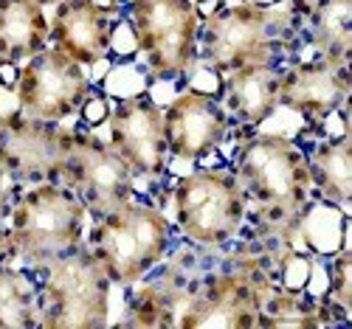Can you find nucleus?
Returning <instances> with one entry per match:
<instances>
[{
    "label": "nucleus",
    "instance_id": "nucleus-1",
    "mask_svg": "<svg viewBox=\"0 0 352 329\" xmlns=\"http://www.w3.org/2000/svg\"><path fill=\"white\" fill-rule=\"evenodd\" d=\"M85 203L60 186H37L12 212L9 248L32 264L74 253L82 239Z\"/></svg>",
    "mask_w": 352,
    "mask_h": 329
},
{
    "label": "nucleus",
    "instance_id": "nucleus-2",
    "mask_svg": "<svg viewBox=\"0 0 352 329\" xmlns=\"http://www.w3.org/2000/svg\"><path fill=\"white\" fill-rule=\"evenodd\" d=\"M102 271L116 284H135L150 267H155L169 242V223L158 208L141 203H122L102 214L94 231Z\"/></svg>",
    "mask_w": 352,
    "mask_h": 329
},
{
    "label": "nucleus",
    "instance_id": "nucleus-3",
    "mask_svg": "<svg viewBox=\"0 0 352 329\" xmlns=\"http://www.w3.org/2000/svg\"><path fill=\"white\" fill-rule=\"evenodd\" d=\"M248 194L228 172H192L175 189V217L197 245H223L237 234L245 217Z\"/></svg>",
    "mask_w": 352,
    "mask_h": 329
},
{
    "label": "nucleus",
    "instance_id": "nucleus-4",
    "mask_svg": "<svg viewBox=\"0 0 352 329\" xmlns=\"http://www.w3.org/2000/svg\"><path fill=\"white\" fill-rule=\"evenodd\" d=\"M237 181L271 214L290 217L305 205L313 174L296 144L279 135H259L243 149Z\"/></svg>",
    "mask_w": 352,
    "mask_h": 329
},
{
    "label": "nucleus",
    "instance_id": "nucleus-5",
    "mask_svg": "<svg viewBox=\"0 0 352 329\" xmlns=\"http://www.w3.org/2000/svg\"><path fill=\"white\" fill-rule=\"evenodd\" d=\"M133 32L153 73L178 76L195 63L200 12L192 0H133Z\"/></svg>",
    "mask_w": 352,
    "mask_h": 329
},
{
    "label": "nucleus",
    "instance_id": "nucleus-6",
    "mask_svg": "<svg viewBox=\"0 0 352 329\" xmlns=\"http://www.w3.org/2000/svg\"><path fill=\"white\" fill-rule=\"evenodd\" d=\"M107 276L94 253H68L51 262L45 279V321L56 329H94L107 318Z\"/></svg>",
    "mask_w": 352,
    "mask_h": 329
},
{
    "label": "nucleus",
    "instance_id": "nucleus-7",
    "mask_svg": "<svg viewBox=\"0 0 352 329\" xmlns=\"http://www.w3.org/2000/svg\"><path fill=\"white\" fill-rule=\"evenodd\" d=\"M60 172L79 192L85 208L107 214L133 197L130 163L116 152L110 144H102L91 135H68Z\"/></svg>",
    "mask_w": 352,
    "mask_h": 329
},
{
    "label": "nucleus",
    "instance_id": "nucleus-8",
    "mask_svg": "<svg viewBox=\"0 0 352 329\" xmlns=\"http://www.w3.org/2000/svg\"><path fill=\"white\" fill-rule=\"evenodd\" d=\"M87 87L82 65L56 48H43L20 71L17 104L32 122H60L85 104Z\"/></svg>",
    "mask_w": 352,
    "mask_h": 329
},
{
    "label": "nucleus",
    "instance_id": "nucleus-9",
    "mask_svg": "<svg viewBox=\"0 0 352 329\" xmlns=\"http://www.w3.org/2000/svg\"><path fill=\"white\" fill-rule=\"evenodd\" d=\"M274 12L254 3H237L212 14L203 43L209 65L220 73H231L245 65L268 63L274 54Z\"/></svg>",
    "mask_w": 352,
    "mask_h": 329
},
{
    "label": "nucleus",
    "instance_id": "nucleus-10",
    "mask_svg": "<svg viewBox=\"0 0 352 329\" xmlns=\"http://www.w3.org/2000/svg\"><path fill=\"white\" fill-rule=\"evenodd\" d=\"M110 146L119 152L135 174H158L166 161L164 110L150 99H124L107 115Z\"/></svg>",
    "mask_w": 352,
    "mask_h": 329
},
{
    "label": "nucleus",
    "instance_id": "nucleus-11",
    "mask_svg": "<svg viewBox=\"0 0 352 329\" xmlns=\"http://www.w3.org/2000/svg\"><path fill=\"white\" fill-rule=\"evenodd\" d=\"M166 149L184 161L206 158L226 135V115L206 93L186 91L164 113Z\"/></svg>",
    "mask_w": 352,
    "mask_h": 329
},
{
    "label": "nucleus",
    "instance_id": "nucleus-12",
    "mask_svg": "<svg viewBox=\"0 0 352 329\" xmlns=\"http://www.w3.org/2000/svg\"><path fill=\"white\" fill-rule=\"evenodd\" d=\"M110 14L94 0H65L51 23L54 48L76 65H96L110 51Z\"/></svg>",
    "mask_w": 352,
    "mask_h": 329
},
{
    "label": "nucleus",
    "instance_id": "nucleus-13",
    "mask_svg": "<svg viewBox=\"0 0 352 329\" xmlns=\"http://www.w3.org/2000/svg\"><path fill=\"white\" fill-rule=\"evenodd\" d=\"M259 315V298L240 276L217 279L184 315L181 326L192 329H245Z\"/></svg>",
    "mask_w": 352,
    "mask_h": 329
},
{
    "label": "nucleus",
    "instance_id": "nucleus-14",
    "mask_svg": "<svg viewBox=\"0 0 352 329\" xmlns=\"http://www.w3.org/2000/svg\"><path fill=\"white\" fill-rule=\"evenodd\" d=\"M346 65L338 63H316L290 71L279 79V102L287 107H296L302 113H330L346 99Z\"/></svg>",
    "mask_w": 352,
    "mask_h": 329
},
{
    "label": "nucleus",
    "instance_id": "nucleus-15",
    "mask_svg": "<svg viewBox=\"0 0 352 329\" xmlns=\"http://www.w3.org/2000/svg\"><path fill=\"white\" fill-rule=\"evenodd\" d=\"M51 37L45 9L34 0H0V59L20 63L37 56Z\"/></svg>",
    "mask_w": 352,
    "mask_h": 329
},
{
    "label": "nucleus",
    "instance_id": "nucleus-16",
    "mask_svg": "<svg viewBox=\"0 0 352 329\" xmlns=\"http://www.w3.org/2000/svg\"><path fill=\"white\" fill-rule=\"evenodd\" d=\"M279 73L268 63L245 65L226 73V96L231 113H237L245 124H259L282 104L279 102Z\"/></svg>",
    "mask_w": 352,
    "mask_h": 329
},
{
    "label": "nucleus",
    "instance_id": "nucleus-17",
    "mask_svg": "<svg viewBox=\"0 0 352 329\" xmlns=\"http://www.w3.org/2000/svg\"><path fill=\"white\" fill-rule=\"evenodd\" d=\"M32 122V118H28ZM65 138L60 133H48L32 124H25L17 135H9L6 141V158L25 169H56L60 172L63 152H65Z\"/></svg>",
    "mask_w": 352,
    "mask_h": 329
},
{
    "label": "nucleus",
    "instance_id": "nucleus-18",
    "mask_svg": "<svg viewBox=\"0 0 352 329\" xmlns=\"http://www.w3.org/2000/svg\"><path fill=\"white\" fill-rule=\"evenodd\" d=\"M316 43L330 63L346 65L352 45V0H321L316 6Z\"/></svg>",
    "mask_w": 352,
    "mask_h": 329
},
{
    "label": "nucleus",
    "instance_id": "nucleus-19",
    "mask_svg": "<svg viewBox=\"0 0 352 329\" xmlns=\"http://www.w3.org/2000/svg\"><path fill=\"white\" fill-rule=\"evenodd\" d=\"M316 181L330 200L346 205L352 197V146L349 138H338L324 144L313 158V172Z\"/></svg>",
    "mask_w": 352,
    "mask_h": 329
},
{
    "label": "nucleus",
    "instance_id": "nucleus-20",
    "mask_svg": "<svg viewBox=\"0 0 352 329\" xmlns=\"http://www.w3.org/2000/svg\"><path fill=\"white\" fill-rule=\"evenodd\" d=\"M37 295L23 273L0 271V329H25L37 321Z\"/></svg>",
    "mask_w": 352,
    "mask_h": 329
},
{
    "label": "nucleus",
    "instance_id": "nucleus-21",
    "mask_svg": "<svg viewBox=\"0 0 352 329\" xmlns=\"http://www.w3.org/2000/svg\"><path fill=\"white\" fill-rule=\"evenodd\" d=\"M336 295L344 307H349V256L344 253L338 262V271H336Z\"/></svg>",
    "mask_w": 352,
    "mask_h": 329
},
{
    "label": "nucleus",
    "instance_id": "nucleus-22",
    "mask_svg": "<svg viewBox=\"0 0 352 329\" xmlns=\"http://www.w3.org/2000/svg\"><path fill=\"white\" fill-rule=\"evenodd\" d=\"M3 174H6V169H3V161H0V189H3Z\"/></svg>",
    "mask_w": 352,
    "mask_h": 329
},
{
    "label": "nucleus",
    "instance_id": "nucleus-23",
    "mask_svg": "<svg viewBox=\"0 0 352 329\" xmlns=\"http://www.w3.org/2000/svg\"><path fill=\"white\" fill-rule=\"evenodd\" d=\"M34 3H40V6H48V3H60V0H34Z\"/></svg>",
    "mask_w": 352,
    "mask_h": 329
},
{
    "label": "nucleus",
    "instance_id": "nucleus-24",
    "mask_svg": "<svg viewBox=\"0 0 352 329\" xmlns=\"http://www.w3.org/2000/svg\"><path fill=\"white\" fill-rule=\"evenodd\" d=\"M3 242H6V236H3V231H0V251H3Z\"/></svg>",
    "mask_w": 352,
    "mask_h": 329
}]
</instances>
